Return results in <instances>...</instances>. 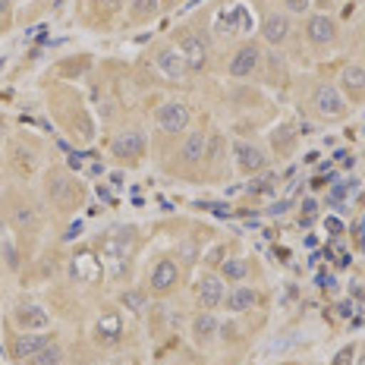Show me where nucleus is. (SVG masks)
I'll list each match as a JSON object with an SVG mask.
<instances>
[{
	"mask_svg": "<svg viewBox=\"0 0 365 365\" xmlns=\"http://www.w3.org/2000/svg\"><path fill=\"white\" fill-rule=\"evenodd\" d=\"M315 110L328 120H340L346 113V101L334 86H322L315 91Z\"/></svg>",
	"mask_w": 365,
	"mask_h": 365,
	"instance_id": "nucleus-1",
	"label": "nucleus"
},
{
	"mask_svg": "<svg viewBox=\"0 0 365 365\" xmlns=\"http://www.w3.org/2000/svg\"><path fill=\"white\" fill-rule=\"evenodd\" d=\"M180 54H182V60H186L189 70H202V66L208 63V44L202 41V35L186 32L180 38Z\"/></svg>",
	"mask_w": 365,
	"mask_h": 365,
	"instance_id": "nucleus-2",
	"label": "nucleus"
},
{
	"mask_svg": "<svg viewBox=\"0 0 365 365\" xmlns=\"http://www.w3.org/2000/svg\"><path fill=\"white\" fill-rule=\"evenodd\" d=\"M110 148L120 161H139V158L145 155V135L135 133V129H129V133H120L117 139H113Z\"/></svg>",
	"mask_w": 365,
	"mask_h": 365,
	"instance_id": "nucleus-3",
	"label": "nucleus"
},
{
	"mask_svg": "<svg viewBox=\"0 0 365 365\" xmlns=\"http://www.w3.org/2000/svg\"><path fill=\"white\" fill-rule=\"evenodd\" d=\"M158 126L164 133H182L189 126V108L180 101H167L164 108H158Z\"/></svg>",
	"mask_w": 365,
	"mask_h": 365,
	"instance_id": "nucleus-4",
	"label": "nucleus"
},
{
	"mask_svg": "<svg viewBox=\"0 0 365 365\" xmlns=\"http://www.w3.org/2000/svg\"><path fill=\"white\" fill-rule=\"evenodd\" d=\"M180 280V268L177 262H170V258H161V262L155 264V271H151V290L155 293H167L173 290Z\"/></svg>",
	"mask_w": 365,
	"mask_h": 365,
	"instance_id": "nucleus-5",
	"label": "nucleus"
},
{
	"mask_svg": "<svg viewBox=\"0 0 365 365\" xmlns=\"http://www.w3.org/2000/svg\"><path fill=\"white\" fill-rule=\"evenodd\" d=\"M233 155H237V164H240L242 173H258L264 164H268L264 151L255 148V145H249V142H237V145H233Z\"/></svg>",
	"mask_w": 365,
	"mask_h": 365,
	"instance_id": "nucleus-6",
	"label": "nucleus"
},
{
	"mask_svg": "<svg viewBox=\"0 0 365 365\" xmlns=\"http://www.w3.org/2000/svg\"><path fill=\"white\" fill-rule=\"evenodd\" d=\"M129 242H133L129 230H113L101 242V255L108 258V262H120V258H126V252H129Z\"/></svg>",
	"mask_w": 365,
	"mask_h": 365,
	"instance_id": "nucleus-7",
	"label": "nucleus"
},
{
	"mask_svg": "<svg viewBox=\"0 0 365 365\" xmlns=\"http://www.w3.org/2000/svg\"><path fill=\"white\" fill-rule=\"evenodd\" d=\"M258 57L262 54H258L255 44H242L230 60V76H252L255 66H258Z\"/></svg>",
	"mask_w": 365,
	"mask_h": 365,
	"instance_id": "nucleus-8",
	"label": "nucleus"
},
{
	"mask_svg": "<svg viewBox=\"0 0 365 365\" xmlns=\"http://www.w3.org/2000/svg\"><path fill=\"white\" fill-rule=\"evenodd\" d=\"M220 299H224V284H220V277H215V274H205L202 284H199V302H202V309H217Z\"/></svg>",
	"mask_w": 365,
	"mask_h": 365,
	"instance_id": "nucleus-9",
	"label": "nucleus"
},
{
	"mask_svg": "<svg viewBox=\"0 0 365 365\" xmlns=\"http://www.w3.org/2000/svg\"><path fill=\"white\" fill-rule=\"evenodd\" d=\"M155 60H158V70H161L167 79H182V76H186V70H189L186 60H182V54H177V51H170V48L161 51V54H158Z\"/></svg>",
	"mask_w": 365,
	"mask_h": 365,
	"instance_id": "nucleus-10",
	"label": "nucleus"
},
{
	"mask_svg": "<svg viewBox=\"0 0 365 365\" xmlns=\"http://www.w3.org/2000/svg\"><path fill=\"white\" fill-rule=\"evenodd\" d=\"M16 324L22 331H41L51 324V318H48V312L38 306H22V309H16Z\"/></svg>",
	"mask_w": 365,
	"mask_h": 365,
	"instance_id": "nucleus-11",
	"label": "nucleus"
},
{
	"mask_svg": "<svg viewBox=\"0 0 365 365\" xmlns=\"http://www.w3.org/2000/svg\"><path fill=\"white\" fill-rule=\"evenodd\" d=\"M306 35L312 44H331L334 35H337V29H334V22L328 16H312L309 26H306Z\"/></svg>",
	"mask_w": 365,
	"mask_h": 365,
	"instance_id": "nucleus-12",
	"label": "nucleus"
},
{
	"mask_svg": "<svg viewBox=\"0 0 365 365\" xmlns=\"http://www.w3.org/2000/svg\"><path fill=\"white\" fill-rule=\"evenodd\" d=\"M262 35H264V41H271V44H284L287 35H290V19L280 16V13H274V16L264 19Z\"/></svg>",
	"mask_w": 365,
	"mask_h": 365,
	"instance_id": "nucleus-13",
	"label": "nucleus"
},
{
	"mask_svg": "<svg viewBox=\"0 0 365 365\" xmlns=\"http://www.w3.org/2000/svg\"><path fill=\"white\" fill-rule=\"evenodd\" d=\"M41 346H48L44 334H19L16 344H13V356H16V359H32Z\"/></svg>",
	"mask_w": 365,
	"mask_h": 365,
	"instance_id": "nucleus-14",
	"label": "nucleus"
},
{
	"mask_svg": "<svg viewBox=\"0 0 365 365\" xmlns=\"http://www.w3.org/2000/svg\"><path fill=\"white\" fill-rule=\"evenodd\" d=\"M205 151H208V135L205 133H189V139H186V145H182L180 158L186 164H199L205 158Z\"/></svg>",
	"mask_w": 365,
	"mask_h": 365,
	"instance_id": "nucleus-15",
	"label": "nucleus"
},
{
	"mask_svg": "<svg viewBox=\"0 0 365 365\" xmlns=\"http://www.w3.org/2000/svg\"><path fill=\"white\" fill-rule=\"evenodd\" d=\"M258 302L255 290H249V287H237V290L230 293V299H227V306H230V312H249Z\"/></svg>",
	"mask_w": 365,
	"mask_h": 365,
	"instance_id": "nucleus-16",
	"label": "nucleus"
},
{
	"mask_svg": "<svg viewBox=\"0 0 365 365\" xmlns=\"http://www.w3.org/2000/svg\"><path fill=\"white\" fill-rule=\"evenodd\" d=\"M98 340H101V344H117L120 340V318L117 315H108L98 322Z\"/></svg>",
	"mask_w": 365,
	"mask_h": 365,
	"instance_id": "nucleus-17",
	"label": "nucleus"
},
{
	"mask_svg": "<svg viewBox=\"0 0 365 365\" xmlns=\"http://www.w3.org/2000/svg\"><path fill=\"white\" fill-rule=\"evenodd\" d=\"M60 359H63V349H60L57 344H48L29 359V365H60Z\"/></svg>",
	"mask_w": 365,
	"mask_h": 365,
	"instance_id": "nucleus-18",
	"label": "nucleus"
},
{
	"mask_svg": "<svg viewBox=\"0 0 365 365\" xmlns=\"http://www.w3.org/2000/svg\"><path fill=\"white\" fill-rule=\"evenodd\" d=\"M215 331H217V322H215V315H211V312H205V315L195 318L192 334H195L199 340H211V337H215Z\"/></svg>",
	"mask_w": 365,
	"mask_h": 365,
	"instance_id": "nucleus-19",
	"label": "nucleus"
},
{
	"mask_svg": "<svg viewBox=\"0 0 365 365\" xmlns=\"http://www.w3.org/2000/svg\"><path fill=\"white\" fill-rule=\"evenodd\" d=\"M249 274V268H246V262L242 258H227L224 262V277L227 280H242Z\"/></svg>",
	"mask_w": 365,
	"mask_h": 365,
	"instance_id": "nucleus-20",
	"label": "nucleus"
},
{
	"mask_svg": "<svg viewBox=\"0 0 365 365\" xmlns=\"http://www.w3.org/2000/svg\"><path fill=\"white\" fill-rule=\"evenodd\" d=\"M158 13V0H133V16L135 19H151Z\"/></svg>",
	"mask_w": 365,
	"mask_h": 365,
	"instance_id": "nucleus-21",
	"label": "nucleus"
},
{
	"mask_svg": "<svg viewBox=\"0 0 365 365\" xmlns=\"http://www.w3.org/2000/svg\"><path fill=\"white\" fill-rule=\"evenodd\" d=\"M344 82H346V88L362 91L365 88V70H359V66H349V70H344Z\"/></svg>",
	"mask_w": 365,
	"mask_h": 365,
	"instance_id": "nucleus-22",
	"label": "nucleus"
},
{
	"mask_svg": "<svg viewBox=\"0 0 365 365\" xmlns=\"http://www.w3.org/2000/svg\"><path fill=\"white\" fill-rule=\"evenodd\" d=\"M120 302H123V306H126L129 312H142V309H145V293L129 290V293L120 296Z\"/></svg>",
	"mask_w": 365,
	"mask_h": 365,
	"instance_id": "nucleus-23",
	"label": "nucleus"
},
{
	"mask_svg": "<svg viewBox=\"0 0 365 365\" xmlns=\"http://www.w3.org/2000/svg\"><path fill=\"white\" fill-rule=\"evenodd\" d=\"M353 356H356V349L353 346H344L337 353V359H334V365H353Z\"/></svg>",
	"mask_w": 365,
	"mask_h": 365,
	"instance_id": "nucleus-24",
	"label": "nucleus"
},
{
	"mask_svg": "<svg viewBox=\"0 0 365 365\" xmlns=\"http://www.w3.org/2000/svg\"><path fill=\"white\" fill-rule=\"evenodd\" d=\"M315 208H318L315 202H306V205H302V224H312V217H315Z\"/></svg>",
	"mask_w": 365,
	"mask_h": 365,
	"instance_id": "nucleus-25",
	"label": "nucleus"
},
{
	"mask_svg": "<svg viewBox=\"0 0 365 365\" xmlns=\"http://www.w3.org/2000/svg\"><path fill=\"white\" fill-rule=\"evenodd\" d=\"M98 6H104L108 13H117L120 6H123V0H98Z\"/></svg>",
	"mask_w": 365,
	"mask_h": 365,
	"instance_id": "nucleus-26",
	"label": "nucleus"
},
{
	"mask_svg": "<svg viewBox=\"0 0 365 365\" xmlns=\"http://www.w3.org/2000/svg\"><path fill=\"white\" fill-rule=\"evenodd\" d=\"M287 6H290V13H302L309 10V0H287Z\"/></svg>",
	"mask_w": 365,
	"mask_h": 365,
	"instance_id": "nucleus-27",
	"label": "nucleus"
},
{
	"mask_svg": "<svg viewBox=\"0 0 365 365\" xmlns=\"http://www.w3.org/2000/svg\"><path fill=\"white\" fill-rule=\"evenodd\" d=\"M6 16H10V0H0V19L6 22Z\"/></svg>",
	"mask_w": 365,
	"mask_h": 365,
	"instance_id": "nucleus-28",
	"label": "nucleus"
},
{
	"mask_svg": "<svg viewBox=\"0 0 365 365\" xmlns=\"http://www.w3.org/2000/svg\"><path fill=\"white\" fill-rule=\"evenodd\" d=\"M328 230H331V233H340L344 227H340V220H337V217H328Z\"/></svg>",
	"mask_w": 365,
	"mask_h": 365,
	"instance_id": "nucleus-29",
	"label": "nucleus"
},
{
	"mask_svg": "<svg viewBox=\"0 0 365 365\" xmlns=\"http://www.w3.org/2000/svg\"><path fill=\"white\" fill-rule=\"evenodd\" d=\"M0 142H4V123H0Z\"/></svg>",
	"mask_w": 365,
	"mask_h": 365,
	"instance_id": "nucleus-30",
	"label": "nucleus"
},
{
	"mask_svg": "<svg viewBox=\"0 0 365 365\" xmlns=\"http://www.w3.org/2000/svg\"><path fill=\"white\" fill-rule=\"evenodd\" d=\"M359 365H365V353H362V356H359Z\"/></svg>",
	"mask_w": 365,
	"mask_h": 365,
	"instance_id": "nucleus-31",
	"label": "nucleus"
}]
</instances>
